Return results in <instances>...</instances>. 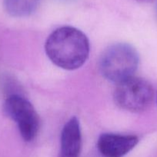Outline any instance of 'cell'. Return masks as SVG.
<instances>
[{"instance_id": "6da1fadb", "label": "cell", "mask_w": 157, "mask_h": 157, "mask_svg": "<svg viewBox=\"0 0 157 157\" xmlns=\"http://www.w3.org/2000/svg\"><path fill=\"white\" fill-rule=\"evenodd\" d=\"M48 58L53 64L66 70H75L84 64L89 55L86 35L71 26H63L50 34L45 44Z\"/></svg>"}, {"instance_id": "7a4b0ae2", "label": "cell", "mask_w": 157, "mask_h": 157, "mask_svg": "<svg viewBox=\"0 0 157 157\" xmlns=\"http://www.w3.org/2000/svg\"><path fill=\"white\" fill-rule=\"evenodd\" d=\"M139 58L136 50L126 43H117L108 48L102 55L99 68L109 81L119 83L133 76Z\"/></svg>"}, {"instance_id": "3957f363", "label": "cell", "mask_w": 157, "mask_h": 157, "mask_svg": "<svg viewBox=\"0 0 157 157\" xmlns=\"http://www.w3.org/2000/svg\"><path fill=\"white\" fill-rule=\"evenodd\" d=\"M113 97L120 108L139 113L147 110L152 104L154 90L149 81L132 76L117 84Z\"/></svg>"}, {"instance_id": "9c48e42d", "label": "cell", "mask_w": 157, "mask_h": 157, "mask_svg": "<svg viewBox=\"0 0 157 157\" xmlns=\"http://www.w3.org/2000/svg\"><path fill=\"white\" fill-rule=\"evenodd\" d=\"M156 15H157V3H156Z\"/></svg>"}, {"instance_id": "8992f818", "label": "cell", "mask_w": 157, "mask_h": 157, "mask_svg": "<svg viewBox=\"0 0 157 157\" xmlns=\"http://www.w3.org/2000/svg\"><path fill=\"white\" fill-rule=\"evenodd\" d=\"M82 147L79 122L75 117L63 127L61 133V147L58 157H78Z\"/></svg>"}, {"instance_id": "ba28073f", "label": "cell", "mask_w": 157, "mask_h": 157, "mask_svg": "<svg viewBox=\"0 0 157 157\" xmlns=\"http://www.w3.org/2000/svg\"><path fill=\"white\" fill-rule=\"evenodd\" d=\"M139 2H150L152 0H137Z\"/></svg>"}, {"instance_id": "277c9868", "label": "cell", "mask_w": 157, "mask_h": 157, "mask_svg": "<svg viewBox=\"0 0 157 157\" xmlns=\"http://www.w3.org/2000/svg\"><path fill=\"white\" fill-rule=\"evenodd\" d=\"M3 110L8 117L16 123L21 136L26 142H30L36 136L40 127L39 117L27 99L17 94H12L6 98Z\"/></svg>"}, {"instance_id": "30bf717a", "label": "cell", "mask_w": 157, "mask_h": 157, "mask_svg": "<svg viewBox=\"0 0 157 157\" xmlns=\"http://www.w3.org/2000/svg\"><path fill=\"white\" fill-rule=\"evenodd\" d=\"M156 101H157V96H156Z\"/></svg>"}, {"instance_id": "52a82bcc", "label": "cell", "mask_w": 157, "mask_h": 157, "mask_svg": "<svg viewBox=\"0 0 157 157\" xmlns=\"http://www.w3.org/2000/svg\"><path fill=\"white\" fill-rule=\"evenodd\" d=\"M40 0H3L5 9L14 17H26L33 13Z\"/></svg>"}, {"instance_id": "5b68a950", "label": "cell", "mask_w": 157, "mask_h": 157, "mask_svg": "<svg viewBox=\"0 0 157 157\" xmlns=\"http://www.w3.org/2000/svg\"><path fill=\"white\" fill-rule=\"evenodd\" d=\"M139 142L135 135L103 133L99 137L97 147L104 157H123L130 152Z\"/></svg>"}]
</instances>
